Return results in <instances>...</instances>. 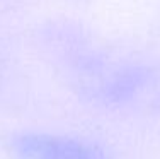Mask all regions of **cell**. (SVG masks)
Instances as JSON below:
<instances>
[{
    "label": "cell",
    "mask_w": 160,
    "mask_h": 159,
    "mask_svg": "<svg viewBox=\"0 0 160 159\" xmlns=\"http://www.w3.org/2000/svg\"><path fill=\"white\" fill-rule=\"evenodd\" d=\"M21 159H108L97 144L49 134H22L14 140Z\"/></svg>",
    "instance_id": "obj_1"
}]
</instances>
